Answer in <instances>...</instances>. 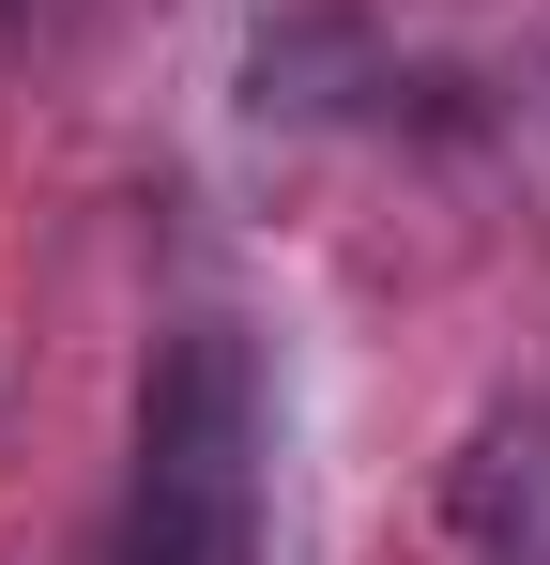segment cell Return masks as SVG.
Wrapping results in <instances>:
<instances>
[{
	"instance_id": "1",
	"label": "cell",
	"mask_w": 550,
	"mask_h": 565,
	"mask_svg": "<svg viewBox=\"0 0 550 565\" xmlns=\"http://www.w3.org/2000/svg\"><path fill=\"white\" fill-rule=\"evenodd\" d=\"M107 565H261V352L183 321L138 367V473Z\"/></svg>"
},
{
	"instance_id": "2",
	"label": "cell",
	"mask_w": 550,
	"mask_h": 565,
	"mask_svg": "<svg viewBox=\"0 0 550 565\" xmlns=\"http://www.w3.org/2000/svg\"><path fill=\"white\" fill-rule=\"evenodd\" d=\"M444 535L474 565H550V397L474 413V444L444 459Z\"/></svg>"
}]
</instances>
